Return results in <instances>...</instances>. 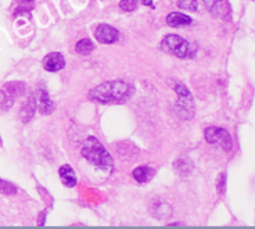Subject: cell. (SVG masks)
I'll use <instances>...</instances> for the list:
<instances>
[{
  "label": "cell",
  "mask_w": 255,
  "mask_h": 229,
  "mask_svg": "<svg viewBox=\"0 0 255 229\" xmlns=\"http://www.w3.org/2000/svg\"><path fill=\"white\" fill-rule=\"evenodd\" d=\"M0 193L7 195V196L15 195V193H17V186L14 184H11V182H7V181L0 179Z\"/></svg>",
  "instance_id": "2e32d148"
},
{
  "label": "cell",
  "mask_w": 255,
  "mask_h": 229,
  "mask_svg": "<svg viewBox=\"0 0 255 229\" xmlns=\"http://www.w3.org/2000/svg\"><path fill=\"white\" fill-rule=\"evenodd\" d=\"M75 50L79 54L88 56V54H90L92 51L95 50V45H93V42L90 39H81L77 43V46H75Z\"/></svg>",
  "instance_id": "5bb4252c"
},
{
  "label": "cell",
  "mask_w": 255,
  "mask_h": 229,
  "mask_svg": "<svg viewBox=\"0 0 255 229\" xmlns=\"http://www.w3.org/2000/svg\"><path fill=\"white\" fill-rule=\"evenodd\" d=\"M60 178H61V182H63L65 186L68 188H74L77 185V175H75V171L71 168L70 166H63L60 168Z\"/></svg>",
  "instance_id": "7c38bea8"
},
{
  "label": "cell",
  "mask_w": 255,
  "mask_h": 229,
  "mask_svg": "<svg viewBox=\"0 0 255 229\" xmlns=\"http://www.w3.org/2000/svg\"><path fill=\"white\" fill-rule=\"evenodd\" d=\"M178 7L183 10H190V11H197L198 1L197 0H178Z\"/></svg>",
  "instance_id": "e0dca14e"
},
{
  "label": "cell",
  "mask_w": 255,
  "mask_h": 229,
  "mask_svg": "<svg viewBox=\"0 0 255 229\" xmlns=\"http://www.w3.org/2000/svg\"><path fill=\"white\" fill-rule=\"evenodd\" d=\"M33 1H35V0H18L19 7H18V10H17V13H15V14L21 13V11H24V10H31V7H32V4H33Z\"/></svg>",
  "instance_id": "44dd1931"
},
{
  "label": "cell",
  "mask_w": 255,
  "mask_h": 229,
  "mask_svg": "<svg viewBox=\"0 0 255 229\" xmlns=\"http://www.w3.org/2000/svg\"><path fill=\"white\" fill-rule=\"evenodd\" d=\"M36 103H38L39 111L42 114H50L54 110V103L51 102L49 93L45 89H39L38 95H36Z\"/></svg>",
  "instance_id": "9c48e42d"
},
{
  "label": "cell",
  "mask_w": 255,
  "mask_h": 229,
  "mask_svg": "<svg viewBox=\"0 0 255 229\" xmlns=\"http://www.w3.org/2000/svg\"><path fill=\"white\" fill-rule=\"evenodd\" d=\"M204 138L210 145H218L222 147L225 152H230L233 147V140L230 134L219 127H210L204 131Z\"/></svg>",
  "instance_id": "277c9868"
},
{
  "label": "cell",
  "mask_w": 255,
  "mask_h": 229,
  "mask_svg": "<svg viewBox=\"0 0 255 229\" xmlns=\"http://www.w3.org/2000/svg\"><path fill=\"white\" fill-rule=\"evenodd\" d=\"M217 189L219 195H223L225 191H226V174L225 172L219 174V178H218L217 182Z\"/></svg>",
  "instance_id": "ffe728a7"
},
{
  "label": "cell",
  "mask_w": 255,
  "mask_h": 229,
  "mask_svg": "<svg viewBox=\"0 0 255 229\" xmlns=\"http://www.w3.org/2000/svg\"><path fill=\"white\" fill-rule=\"evenodd\" d=\"M141 3L144 4V6H148V7H153L154 8V4H153V0H141Z\"/></svg>",
  "instance_id": "7402d4cb"
},
{
  "label": "cell",
  "mask_w": 255,
  "mask_h": 229,
  "mask_svg": "<svg viewBox=\"0 0 255 229\" xmlns=\"http://www.w3.org/2000/svg\"><path fill=\"white\" fill-rule=\"evenodd\" d=\"M166 22H168V25L169 26L178 28V26L190 25L191 22H193V19H191V17H189V15H186V14L175 11V13H171L166 17Z\"/></svg>",
  "instance_id": "8fae6325"
},
{
  "label": "cell",
  "mask_w": 255,
  "mask_h": 229,
  "mask_svg": "<svg viewBox=\"0 0 255 229\" xmlns=\"http://www.w3.org/2000/svg\"><path fill=\"white\" fill-rule=\"evenodd\" d=\"M205 7L217 17L225 15V11H229V4L226 0H203Z\"/></svg>",
  "instance_id": "30bf717a"
},
{
  "label": "cell",
  "mask_w": 255,
  "mask_h": 229,
  "mask_svg": "<svg viewBox=\"0 0 255 229\" xmlns=\"http://www.w3.org/2000/svg\"><path fill=\"white\" fill-rule=\"evenodd\" d=\"M175 90H176V93L179 95V115H180L182 118H186V120H187V118L193 117V107H194L190 90L187 89L185 85H182V83H178V85L175 86Z\"/></svg>",
  "instance_id": "5b68a950"
},
{
  "label": "cell",
  "mask_w": 255,
  "mask_h": 229,
  "mask_svg": "<svg viewBox=\"0 0 255 229\" xmlns=\"http://www.w3.org/2000/svg\"><path fill=\"white\" fill-rule=\"evenodd\" d=\"M154 170L150 168V167L141 166L137 167L133 171V178L139 182V184H144V182H148L150 179L153 178Z\"/></svg>",
  "instance_id": "4fadbf2b"
},
{
  "label": "cell",
  "mask_w": 255,
  "mask_h": 229,
  "mask_svg": "<svg viewBox=\"0 0 255 229\" xmlns=\"http://www.w3.org/2000/svg\"><path fill=\"white\" fill-rule=\"evenodd\" d=\"M64 67H65V60L63 54L58 51H53L43 58V68L49 72H57L63 70Z\"/></svg>",
  "instance_id": "52a82bcc"
},
{
  "label": "cell",
  "mask_w": 255,
  "mask_h": 229,
  "mask_svg": "<svg viewBox=\"0 0 255 229\" xmlns=\"http://www.w3.org/2000/svg\"><path fill=\"white\" fill-rule=\"evenodd\" d=\"M132 95V86L122 81L104 82L90 90V99L99 103H118L127 100Z\"/></svg>",
  "instance_id": "6da1fadb"
},
{
  "label": "cell",
  "mask_w": 255,
  "mask_h": 229,
  "mask_svg": "<svg viewBox=\"0 0 255 229\" xmlns=\"http://www.w3.org/2000/svg\"><path fill=\"white\" fill-rule=\"evenodd\" d=\"M6 89L7 92L10 93L11 97L17 95H21L24 89H25V85L22 82H10V83H6Z\"/></svg>",
  "instance_id": "9a60e30c"
},
{
  "label": "cell",
  "mask_w": 255,
  "mask_h": 229,
  "mask_svg": "<svg viewBox=\"0 0 255 229\" xmlns=\"http://www.w3.org/2000/svg\"><path fill=\"white\" fill-rule=\"evenodd\" d=\"M118 36L120 33L115 29L114 26L107 25V24H100V25L96 28L95 31V38L102 42V43H106V45H111L118 40Z\"/></svg>",
  "instance_id": "8992f818"
},
{
  "label": "cell",
  "mask_w": 255,
  "mask_h": 229,
  "mask_svg": "<svg viewBox=\"0 0 255 229\" xmlns=\"http://www.w3.org/2000/svg\"><path fill=\"white\" fill-rule=\"evenodd\" d=\"M36 107H38V103H36V97L35 96H29L28 100L22 104V108L19 111V117H21V121L28 122L31 121L32 117L36 113Z\"/></svg>",
  "instance_id": "ba28073f"
},
{
  "label": "cell",
  "mask_w": 255,
  "mask_h": 229,
  "mask_svg": "<svg viewBox=\"0 0 255 229\" xmlns=\"http://www.w3.org/2000/svg\"><path fill=\"white\" fill-rule=\"evenodd\" d=\"M162 49L179 58H187L196 54L197 46L187 42L179 35H168L162 40Z\"/></svg>",
  "instance_id": "3957f363"
},
{
  "label": "cell",
  "mask_w": 255,
  "mask_h": 229,
  "mask_svg": "<svg viewBox=\"0 0 255 229\" xmlns=\"http://www.w3.org/2000/svg\"><path fill=\"white\" fill-rule=\"evenodd\" d=\"M120 7L124 11H133L137 7V0H121L120 1Z\"/></svg>",
  "instance_id": "d6986e66"
},
{
  "label": "cell",
  "mask_w": 255,
  "mask_h": 229,
  "mask_svg": "<svg viewBox=\"0 0 255 229\" xmlns=\"http://www.w3.org/2000/svg\"><path fill=\"white\" fill-rule=\"evenodd\" d=\"M11 104H13V97L0 90V111L8 110V108L11 107Z\"/></svg>",
  "instance_id": "ac0fdd59"
},
{
  "label": "cell",
  "mask_w": 255,
  "mask_h": 229,
  "mask_svg": "<svg viewBox=\"0 0 255 229\" xmlns=\"http://www.w3.org/2000/svg\"><path fill=\"white\" fill-rule=\"evenodd\" d=\"M82 156L89 163L95 164L96 167L102 168L104 171L114 170V160L111 157V154L96 138H89L85 140L82 146Z\"/></svg>",
  "instance_id": "7a4b0ae2"
}]
</instances>
